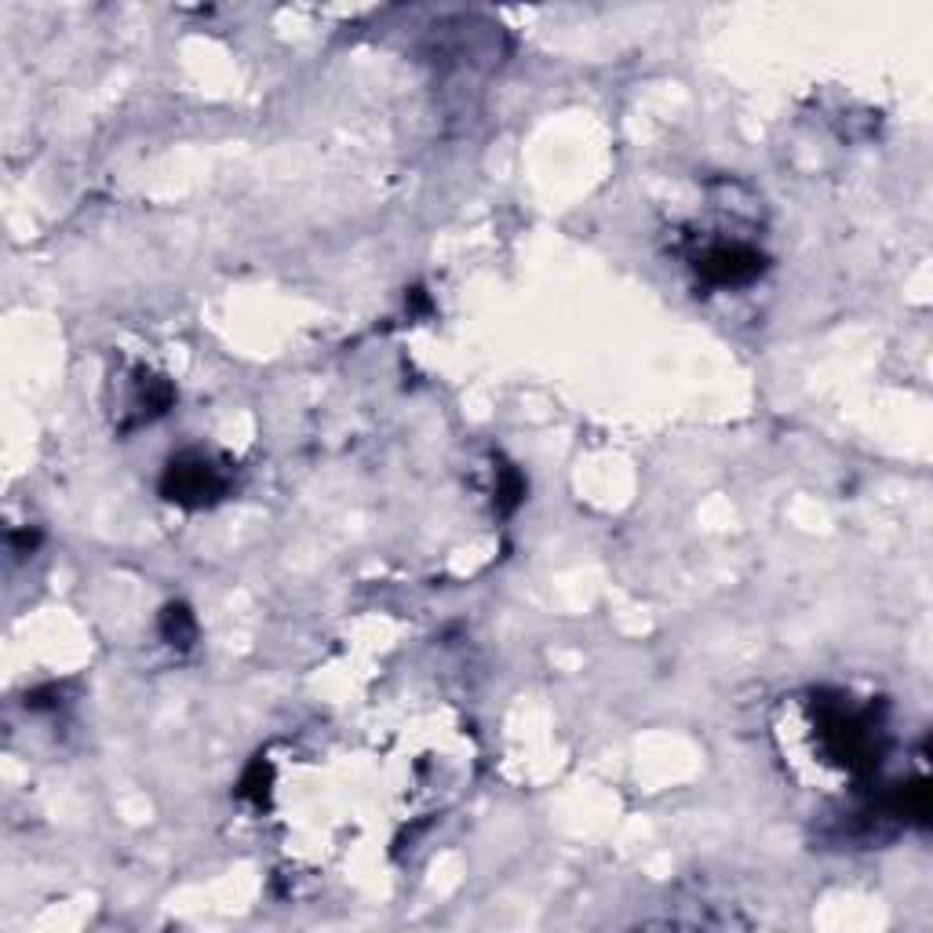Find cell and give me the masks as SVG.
Masks as SVG:
<instances>
[{
    "label": "cell",
    "mask_w": 933,
    "mask_h": 933,
    "mask_svg": "<svg viewBox=\"0 0 933 933\" xmlns=\"http://www.w3.org/2000/svg\"><path fill=\"white\" fill-rule=\"evenodd\" d=\"M693 270L711 289H744L769 270V256L744 241H715L693 256Z\"/></svg>",
    "instance_id": "3957f363"
},
{
    "label": "cell",
    "mask_w": 933,
    "mask_h": 933,
    "mask_svg": "<svg viewBox=\"0 0 933 933\" xmlns=\"http://www.w3.org/2000/svg\"><path fill=\"white\" fill-rule=\"evenodd\" d=\"M270 784H274V769H270L267 758H256L252 766L245 769L241 784H237V795L248 802H256V806H263L270 799Z\"/></svg>",
    "instance_id": "5b68a950"
},
{
    "label": "cell",
    "mask_w": 933,
    "mask_h": 933,
    "mask_svg": "<svg viewBox=\"0 0 933 933\" xmlns=\"http://www.w3.org/2000/svg\"><path fill=\"white\" fill-rule=\"evenodd\" d=\"M41 543V532L37 529H15L11 532V551L15 554H30L33 548Z\"/></svg>",
    "instance_id": "52a82bcc"
},
{
    "label": "cell",
    "mask_w": 933,
    "mask_h": 933,
    "mask_svg": "<svg viewBox=\"0 0 933 933\" xmlns=\"http://www.w3.org/2000/svg\"><path fill=\"white\" fill-rule=\"evenodd\" d=\"M521 499H526V477H521L510 463H504L499 466V485H496V507L504 510V515H510V510H518Z\"/></svg>",
    "instance_id": "8992f818"
},
{
    "label": "cell",
    "mask_w": 933,
    "mask_h": 933,
    "mask_svg": "<svg viewBox=\"0 0 933 933\" xmlns=\"http://www.w3.org/2000/svg\"><path fill=\"white\" fill-rule=\"evenodd\" d=\"M157 631L179 653L193 650V642H198V620H193L190 606H183V602H168L161 609V620H157Z\"/></svg>",
    "instance_id": "277c9868"
},
{
    "label": "cell",
    "mask_w": 933,
    "mask_h": 933,
    "mask_svg": "<svg viewBox=\"0 0 933 933\" xmlns=\"http://www.w3.org/2000/svg\"><path fill=\"white\" fill-rule=\"evenodd\" d=\"M231 493V474L204 452H179L165 463L161 474V496L168 504H179L187 510L212 507Z\"/></svg>",
    "instance_id": "7a4b0ae2"
},
{
    "label": "cell",
    "mask_w": 933,
    "mask_h": 933,
    "mask_svg": "<svg viewBox=\"0 0 933 933\" xmlns=\"http://www.w3.org/2000/svg\"><path fill=\"white\" fill-rule=\"evenodd\" d=\"M810 730L817 755L850 780H868L879 773L886 755V715L883 704H853L842 693H821L810 704Z\"/></svg>",
    "instance_id": "6da1fadb"
}]
</instances>
